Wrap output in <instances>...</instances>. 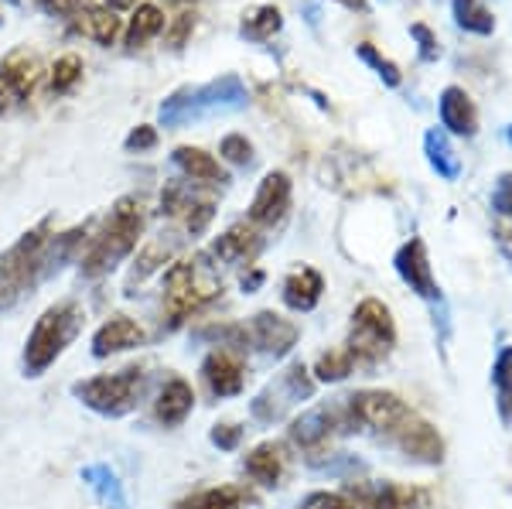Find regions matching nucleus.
I'll list each match as a JSON object with an SVG mask.
<instances>
[{
	"mask_svg": "<svg viewBox=\"0 0 512 509\" xmlns=\"http://www.w3.org/2000/svg\"><path fill=\"white\" fill-rule=\"evenodd\" d=\"M103 7H110V11H134L140 0H99Z\"/></svg>",
	"mask_w": 512,
	"mask_h": 509,
	"instance_id": "obj_48",
	"label": "nucleus"
},
{
	"mask_svg": "<svg viewBox=\"0 0 512 509\" xmlns=\"http://www.w3.org/2000/svg\"><path fill=\"white\" fill-rule=\"evenodd\" d=\"M181 236L178 233H158V236H151V240L144 243V250L137 253V264L130 267V277H127V294H134V284H144L147 277L154 274V270H161L164 264H168L171 257L181 250Z\"/></svg>",
	"mask_w": 512,
	"mask_h": 509,
	"instance_id": "obj_22",
	"label": "nucleus"
},
{
	"mask_svg": "<svg viewBox=\"0 0 512 509\" xmlns=\"http://www.w3.org/2000/svg\"><path fill=\"white\" fill-rule=\"evenodd\" d=\"M164 31V11L158 4H137L134 18L123 28V38H127V48H144L147 41H154Z\"/></svg>",
	"mask_w": 512,
	"mask_h": 509,
	"instance_id": "obj_30",
	"label": "nucleus"
},
{
	"mask_svg": "<svg viewBox=\"0 0 512 509\" xmlns=\"http://www.w3.org/2000/svg\"><path fill=\"white\" fill-rule=\"evenodd\" d=\"M41 79V62L28 48H14L4 62H0V113H14L35 96Z\"/></svg>",
	"mask_w": 512,
	"mask_h": 509,
	"instance_id": "obj_10",
	"label": "nucleus"
},
{
	"mask_svg": "<svg viewBox=\"0 0 512 509\" xmlns=\"http://www.w3.org/2000/svg\"><path fill=\"white\" fill-rule=\"evenodd\" d=\"M410 417H414V410L390 390H362L345 397V434L376 431L383 441H390Z\"/></svg>",
	"mask_w": 512,
	"mask_h": 509,
	"instance_id": "obj_8",
	"label": "nucleus"
},
{
	"mask_svg": "<svg viewBox=\"0 0 512 509\" xmlns=\"http://www.w3.org/2000/svg\"><path fill=\"white\" fill-rule=\"evenodd\" d=\"M335 431H345V397L332 400V404H318L304 410L301 417H294L291 428H287V438L301 451H318Z\"/></svg>",
	"mask_w": 512,
	"mask_h": 509,
	"instance_id": "obj_11",
	"label": "nucleus"
},
{
	"mask_svg": "<svg viewBox=\"0 0 512 509\" xmlns=\"http://www.w3.org/2000/svg\"><path fill=\"white\" fill-rule=\"evenodd\" d=\"M178 216H181V223H185V233L202 236L205 229H209L212 216H216V202H212V199H195V195L188 192V199H185V205H181Z\"/></svg>",
	"mask_w": 512,
	"mask_h": 509,
	"instance_id": "obj_36",
	"label": "nucleus"
},
{
	"mask_svg": "<svg viewBox=\"0 0 512 509\" xmlns=\"http://www.w3.org/2000/svg\"><path fill=\"white\" fill-rule=\"evenodd\" d=\"M144 223H147V205L140 195H123V199L113 202L106 223L99 226L96 236H89V246L82 250V257H79L82 274L103 277L117 264H123V260L137 250Z\"/></svg>",
	"mask_w": 512,
	"mask_h": 509,
	"instance_id": "obj_1",
	"label": "nucleus"
},
{
	"mask_svg": "<svg viewBox=\"0 0 512 509\" xmlns=\"http://www.w3.org/2000/svg\"><path fill=\"white\" fill-rule=\"evenodd\" d=\"M328 458L321 455H308V465L318 472H328V475H355V472H366V465L359 462L355 455H349V451H325Z\"/></svg>",
	"mask_w": 512,
	"mask_h": 509,
	"instance_id": "obj_37",
	"label": "nucleus"
},
{
	"mask_svg": "<svg viewBox=\"0 0 512 509\" xmlns=\"http://www.w3.org/2000/svg\"><path fill=\"white\" fill-rule=\"evenodd\" d=\"M311 393H315V376L308 373L304 363H291L284 373H277L267 387L256 393L253 404H250V414L260 424H280L297 404L311 400Z\"/></svg>",
	"mask_w": 512,
	"mask_h": 509,
	"instance_id": "obj_9",
	"label": "nucleus"
},
{
	"mask_svg": "<svg viewBox=\"0 0 512 509\" xmlns=\"http://www.w3.org/2000/svg\"><path fill=\"white\" fill-rule=\"evenodd\" d=\"M82 325H86V311L79 308V301H55L52 308L41 311L21 352L24 376H31V380L45 376L62 359V352L82 335Z\"/></svg>",
	"mask_w": 512,
	"mask_h": 509,
	"instance_id": "obj_2",
	"label": "nucleus"
},
{
	"mask_svg": "<svg viewBox=\"0 0 512 509\" xmlns=\"http://www.w3.org/2000/svg\"><path fill=\"white\" fill-rule=\"evenodd\" d=\"M393 448H400L407 458H414L420 465H437L444 458V441L437 428H431L427 421H420V417H410L407 424H400V431L390 438Z\"/></svg>",
	"mask_w": 512,
	"mask_h": 509,
	"instance_id": "obj_16",
	"label": "nucleus"
},
{
	"mask_svg": "<svg viewBox=\"0 0 512 509\" xmlns=\"http://www.w3.org/2000/svg\"><path fill=\"white\" fill-rule=\"evenodd\" d=\"M260 284H263V270H253L250 277H243V291H246V294H253Z\"/></svg>",
	"mask_w": 512,
	"mask_h": 509,
	"instance_id": "obj_50",
	"label": "nucleus"
},
{
	"mask_svg": "<svg viewBox=\"0 0 512 509\" xmlns=\"http://www.w3.org/2000/svg\"><path fill=\"white\" fill-rule=\"evenodd\" d=\"M355 496L366 509H431V492L420 486H403V482H379V486H352Z\"/></svg>",
	"mask_w": 512,
	"mask_h": 509,
	"instance_id": "obj_17",
	"label": "nucleus"
},
{
	"mask_svg": "<svg viewBox=\"0 0 512 509\" xmlns=\"http://www.w3.org/2000/svg\"><path fill=\"white\" fill-rule=\"evenodd\" d=\"M297 509H366V503H362L352 489H345V492H325V489H321V492H308Z\"/></svg>",
	"mask_w": 512,
	"mask_h": 509,
	"instance_id": "obj_38",
	"label": "nucleus"
},
{
	"mask_svg": "<svg viewBox=\"0 0 512 509\" xmlns=\"http://www.w3.org/2000/svg\"><path fill=\"white\" fill-rule=\"evenodd\" d=\"M0 24H4V18H0Z\"/></svg>",
	"mask_w": 512,
	"mask_h": 509,
	"instance_id": "obj_53",
	"label": "nucleus"
},
{
	"mask_svg": "<svg viewBox=\"0 0 512 509\" xmlns=\"http://www.w3.org/2000/svg\"><path fill=\"white\" fill-rule=\"evenodd\" d=\"M495 243L506 253V260H512V219H502V223L495 226Z\"/></svg>",
	"mask_w": 512,
	"mask_h": 509,
	"instance_id": "obj_47",
	"label": "nucleus"
},
{
	"mask_svg": "<svg viewBox=\"0 0 512 509\" xmlns=\"http://www.w3.org/2000/svg\"><path fill=\"white\" fill-rule=\"evenodd\" d=\"M352 373H355V363H352L349 352H345V346L325 352V356L315 363V380L318 383H342V380H349Z\"/></svg>",
	"mask_w": 512,
	"mask_h": 509,
	"instance_id": "obj_35",
	"label": "nucleus"
},
{
	"mask_svg": "<svg viewBox=\"0 0 512 509\" xmlns=\"http://www.w3.org/2000/svg\"><path fill=\"white\" fill-rule=\"evenodd\" d=\"M82 482L96 492V499L110 509H123L127 506V492H123L120 475L110 469V465H86L82 469Z\"/></svg>",
	"mask_w": 512,
	"mask_h": 509,
	"instance_id": "obj_29",
	"label": "nucleus"
},
{
	"mask_svg": "<svg viewBox=\"0 0 512 509\" xmlns=\"http://www.w3.org/2000/svg\"><path fill=\"white\" fill-rule=\"evenodd\" d=\"M256 496L243 486H216V489H202L192 492L188 499L175 503V509H253Z\"/></svg>",
	"mask_w": 512,
	"mask_h": 509,
	"instance_id": "obj_27",
	"label": "nucleus"
},
{
	"mask_svg": "<svg viewBox=\"0 0 512 509\" xmlns=\"http://www.w3.org/2000/svg\"><path fill=\"white\" fill-rule=\"evenodd\" d=\"M506 141L512 144V123H509V130H506Z\"/></svg>",
	"mask_w": 512,
	"mask_h": 509,
	"instance_id": "obj_52",
	"label": "nucleus"
},
{
	"mask_svg": "<svg viewBox=\"0 0 512 509\" xmlns=\"http://www.w3.org/2000/svg\"><path fill=\"white\" fill-rule=\"evenodd\" d=\"M222 294V277L219 267L212 264L209 253H198L192 260L168 267L164 274V328H178L185 318H192L195 311H202L209 301H216Z\"/></svg>",
	"mask_w": 512,
	"mask_h": 509,
	"instance_id": "obj_3",
	"label": "nucleus"
},
{
	"mask_svg": "<svg viewBox=\"0 0 512 509\" xmlns=\"http://www.w3.org/2000/svg\"><path fill=\"white\" fill-rule=\"evenodd\" d=\"M396 346V325L383 301L366 298L352 311V332L345 342V352L352 356L355 369H373L379 359H386Z\"/></svg>",
	"mask_w": 512,
	"mask_h": 509,
	"instance_id": "obj_7",
	"label": "nucleus"
},
{
	"mask_svg": "<svg viewBox=\"0 0 512 509\" xmlns=\"http://www.w3.org/2000/svg\"><path fill=\"white\" fill-rule=\"evenodd\" d=\"M246 106V86L239 82V76H222L212 79L205 86H192V89H178L175 96L161 103L158 117L161 127L178 130L188 127V123L209 120L216 113H236Z\"/></svg>",
	"mask_w": 512,
	"mask_h": 509,
	"instance_id": "obj_4",
	"label": "nucleus"
},
{
	"mask_svg": "<svg viewBox=\"0 0 512 509\" xmlns=\"http://www.w3.org/2000/svg\"><path fill=\"white\" fill-rule=\"evenodd\" d=\"M492 209H495V216L512 219V175L509 171L499 175V182L492 188Z\"/></svg>",
	"mask_w": 512,
	"mask_h": 509,
	"instance_id": "obj_44",
	"label": "nucleus"
},
{
	"mask_svg": "<svg viewBox=\"0 0 512 509\" xmlns=\"http://www.w3.org/2000/svg\"><path fill=\"white\" fill-rule=\"evenodd\" d=\"M280 28H284V14L277 4H256L243 11V21H239V35L250 41H270Z\"/></svg>",
	"mask_w": 512,
	"mask_h": 509,
	"instance_id": "obj_31",
	"label": "nucleus"
},
{
	"mask_svg": "<svg viewBox=\"0 0 512 509\" xmlns=\"http://www.w3.org/2000/svg\"><path fill=\"white\" fill-rule=\"evenodd\" d=\"M171 161H175V168L188 178V182L226 185V171H222V164L212 158V154H205L202 147H178V151L171 154Z\"/></svg>",
	"mask_w": 512,
	"mask_h": 509,
	"instance_id": "obj_25",
	"label": "nucleus"
},
{
	"mask_svg": "<svg viewBox=\"0 0 512 509\" xmlns=\"http://www.w3.org/2000/svg\"><path fill=\"white\" fill-rule=\"evenodd\" d=\"M202 380H205V387H209L212 397H219V400L236 397V393H243V387H246V366L236 352L216 349V352L205 356Z\"/></svg>",
	"mask_w": 512,
	"mask_h": 509,
	"instance_id": "obj_15",
	"label": "nucleus"
},
{
	"mask_svg": "<svg viewBox=\"0 0 512 509\" xmlns=\"http://www.w3.org/2000/svg\"><path fill=\"white\" fill-rule=\"evenodd\" d=\"M52 240V223L41 219L35 229L0 253V311H11L35 284H41L45 246Z\"/></svg>",
	"mask_w": 512,
	"mask_h": 509,
	"instance_id": "obj_6",
	"label": "nucleus"
},
{
	"mask_svg": "<svg viewBox=\"0 0 512 509\" xmlns=\"http://www.w3.org/2000/svg\"><path fill=\"white\" fill-rule=\"evenodd\" d=\"M151 390V373L144 363L123 366L117 373H103L93 380H82L72 387V393L99 417H127L140 407V400Z\"/></svg>",
	"mask_w": 512,
	"mask_h": 509,
	"instance_id": "obj_5",
	"label": "nucleus"
},
{
	"mask_svg": "<svg viewBox=\"0 0 512 509\" xmlns=\"http://www.w3.org/2000/svg\"><path fill=\"white\" fill-rule=\"evenodd\" d=\"M284 305L291 311H315L321 294H325V281L315 267H297L294 274L284 277Z\"/></svg>",
	"mask_w": 512,
	"mask_h": 509,
	"instance_id": "obj_24",
	"label": "nucleus"
},
{
	"mask_svg": "<svg viewBox=\"0 0 512 509\" xmlns=\"http://www.w3.org/2000/svg\"><path fill=\"white\" fill-rule=\"evenodd\" d=\"M246 332H250L253 346L270 359H284L287 352L297 346V339H301L297 325L280 318L277 311H256L250 318V325H246Z\"/></svg>",
	"mask_w": 512,
	"mask_h": 509,
	"instance_id": "obj_13",
	"label": "nucleus"
},
{
	"mask_svg": "<svg viewBox=\"0 0 512 509\" xmlns=\"http://www.w3.org/2000/svg\"><path fill=\"white\" fill-rule=\"evenodd\" d=\"M82 72H86V65H82L79 55L65 52L52 62V69H48V86H52V93H69V89L82 79Z\"/></svg>",
	"mask_w": 512,
	"mask_h": 509,
	"instance_id": "obj_34",
	"label": "nucleus"
},
{
	"mask_svg": "<svg viewBox=\"0 0 512 509\" xmlns=\"http://www.w3.org/2000/svg\"><path fill=\"white\" fill-rule=\"evenodd\" d=\"M454 21H458V28L472 31V35H492L495 31L492 11L485 4H478V0H454Z\"/></svg>",
	"mask_w": 512,
	"mask_h": 509,
	"instance_id": "obj_33",
	"label": "nucleus"
},
{
	"mask_svg": "<svg viewBox=\"0 0 512 509\" xmlns=\"http://www.w3.org/2000/svg\"><path fill=\"white\" fill-rule=\"evenodd\" d=\"M209 438H212V445L222 448V451H236L239 445H243V428L233 424V421H222V424L212 428Z\"/></svg>",
	"mask_w": 512,
	"mask_h": 509,
	"instance_id": "obj_43",
	"label": "nucleus"
},
{
	"mask_svg": "<svg viewBox=\"0 0 512 509\" xmlns=\"http://www.w3.org/2000/svg\"><path fill=\"white\" fill-rule=\"evenodd\" d=\"M195 24H198V18H195V11H181L175 21H171V28H164V45L168 48H185V41L192 38V31H195Z\"/></svg>",
	"mask_w": 512,
	"mask_h": 509,
	"instance_id": "obj_41",
	"label": "nucleus"
},
{
	"mask_svg": "<svg viewBox=\"0 0 512 509\" xmlns=\"http://www.w3.org/2000/svg\"><path fill=\"white\" fill-rule=\"evenodd\" d=\"M260 250H263V236L256 233V226H250V223H236V226H229L216 243H212L209 257L216 260V267H219V264L239 267V264H250V260H253Z\"/></svg>",
	"mask_w": 512,
	"mask_h": 509,
	"instance_id": "obj_18",
	"label": "nucleus"
},
{
	"mask_svg": "<svg viewBox=\"0 0 512 509\" xmlns=\"http://www.w3.org/2000/svg\"><path fill=\"white\" fill-rule=\"evenodd\" d=\"M144 342H147V335H144V328L134 322V318L113 315V318H106V322L96 328V335H93V356L96 359L117 356V352L140 349Z\"/></svg>",
	"mask_w": 512,
	"mask_h": 509,
	"instance_id": "obj_19",
	"label": "nucleus"
},
{
	"mask_svg": "<svg viewBox=\"0 0 512 509\" xmlns=\"http://www.w3.org/2000/svg\"><path fill=\"white\" fill-rule=\"evenodd\" d=\"M168 4H195V0H168Z\"/></svg>",
	"mask_w": 512,
	"mask_h": 509,
	"instance_id": "obj_51",
	"label": "nucleus"
},
{
	"mask_svg": "<svg viewBox=\"0 0 512 509\" xmlns=\"http://www.w3.org/2000/svg\"><path fill=\"white\" fill-rule=\"evenodd\" d=\"M123 147H127L130 154L154 151V147H158V130H154L151 123H140V127H134V130L127 134V141H123Z\"/></svg>",
	"mask_w": 512,
	"mask_h": 509,
	"instance_id": "obj_42",
	"label": "nucleus"
},
{
	"mask_svg": "<svg viewBox=\"0 0 512 509\" xmlns=\"http://www.w3.org/2000/svg\"><path fill=\"white\" fill-rule=\"evenodd\" d=\"M219 154L229 164H236V168H246V164L253 161V144L246 141L243 134H226V137H222V144H219Z\"/></svg>",
	"mask_w": 512,
	"mask_h": 509,
	"instance_id": "obj_40",
	"label": "nucleus"
},
{
	"mask_svg": "<svg viewBox=\"0 0 512 509\" xmlns=\"http://www.w3.org/2000/svg\"><path fill=\"white\" fill-rule=\"evenodd\" d=\"M335 4H342L345 11H355V14H369V0H335Z\"/></svg>",
	"mask_w": 512,
	"mask_h": 509,
	"instance_id": "obj_49",
	"label": "nucleus"
},
{
	"mask_svg": "<svg viewBox=\"0 0 512 509\" xmlns=\"http://www.w3.org/2000/svg\"><path fill=\"white\" fill-rule=\"evenodd\" d=\"M45 14H52V18H72V14L79 11L86 0H35Z\"/></svg>",
	"mask_w": 512,
	"mask_h": 509,
	"instance_id": "obj_46",
	"label": "nucleus"
},
{
	"mask_svg": "<svg viewBox=\"0 0 512 509\" xmlns=\"http://www.w3.org/2000/svg\"><path fill=\"white\" fill-rule=\"evenodd\" d=\"M437 110H441V127L448 130V134L475 137V130H478V110H475L472 96H468L461 86H448V89H444L441 103H437Z\"/></svg>",
	"mask_w": 512,
	"mask_h": 509,
	"instance_id": "obj_23",
	"label": "nucleus"
},
{
	"mask_svg": "<svg viewBox=\"0 0 512 509\" xmlns=\"http://www.w3.org/2000/svg\"><path fill=\"white\" fill-rule=\"evenodd\" d=\"M393 267L400 274V281L417 294V298L431 301V305H441V291H437L434 270H431V257H427L424 240H407L396 250Z\"/></svg>",
	"mask_w": 512,
	"mask_h": 509,
	"instance_id": "obj_12",
	"label": "nucleus"
},
{
	"mask_svg": "<svg viewBox=\"0 0 512 509\" xmlns=\"http://www.w3.org/2000/svg\"><path fill=\"white\" fill-rule=\"evenodd\" d=\"M410 35L420 41V59L424 62H437V55H441V48H437V35L427 24H410Z\"/></svg>",
	"mask_w": 512,
	"mask_h": 509,
	"instance_id": "obj_45",
	"label": "nucleus"
},
{
	"mask_svg": "<svg viewBox=\"0 0 512 509\" xmlns=\"http://www.w3.org/2000/svg\"><path fill=\"white\" fill-rule=\"evenodd\" d=\"M243 469L256 486L274 489L280 486V479H284V451H280V445H274V441H263V445H256L250 455H246Z\"/></svg>",
	"mask_w": 512,
	"mask_h": 509,
	"instance_id": "obj_26",
	"label": "nucleus"
},
{
	"mask_svg": "<svg viewBox=\"0 0 512 509\" xmlns=\"http://www.w3.org/2000/svg\"><path fill=\"white\" fill-rule=\"evenodd\" d=\"M424 154H427V164H431L444 182H458V178H461V158H458V151H454L448 130H441V127L427 130V134H424Z\"/></svg>",
	"mask_w": 512,
	"mask_h": 509,
	"instance_id": "obj_28",
	"label": "nucleus"
},
{
	"mask_svg": "<svg viewBox=\"0 0 512 509\" xmlns=\"http://www.w3.org/2000/svg\"><path fill=\"white\" fill-rule=\"evenodd\" d=\"M287 209H291V178L284 171H270V175H263L250 202V226H277L287 216Z\"/></svg>",
	"mask_w": 512,
	"mask_h": 509,
	"instance_id": "obj_14",
	"label": "nucleus"
},
{
	"mask_svg": "<svg viewBox=\"0 0 512 509\" xmlns=\"http://www.w3.org/2000/svg\"><path fill=\"white\" fill-rule=\"evenodd\" d=\"M72 31L96 41V45L110 48V45H117V38L123 35V21L117 18V11H110V7H103V4H82L79 11L72 14Z\"/></svg>",
	"mask_w": 512,
	"mask_h": 509,
	"instance_id": "obj_20",
	"label": "nucleus"
},
{
	"mask_svg": "<svg viewBox=\"0 0 512 509\" xmlns=\"http://www.w3.org/2000/svg\"><path fill=\"white\" fill-rule=\"evenodd\" d=\"M355 55H359L362 62L366 65H373V72L379 79L386 82V86H400L403 82V76H400V69H396V62H390L386 59V55H379L373 45H369V41H362V45H355Z\"/></svg>",
	"mask_w": 512,
	"mask_h": 509,
	"instance_id": "obj_39",
	"label": "nucleus"
},
{
	"mask_svg": "<svg viewBox=\"0 0 512 509\" xmlns=\"http://www.w3.org/2000/svg\"><path fill=\"white\" fill-rule=\"evenodd\" d=\"M492 387H495V407L499 421L512 428V346H506L492 363Z\"/></svg>",
	"mask_w": 512,
	"mask_h": 509,
	"instance_id": "obj_32",
	"label": "nucleus"
},
{
	"mask_svg": "<svg viewBox=\"0 0 512 509\" xmlns=\"http://www.w3.org/2000/svg\"><path fill=\"white\" fill-rule=\"evenodd\" d=\"M195 410V390L188 380L181 376H171L161 387L158 400H154V421L164 424V428H178V424L188 421V414Z\"/></svg>",
	"mask_w": 512,
	"mask_h": 509,
	"instance_id": "obj_21",
	"label": "nucleus"
}]
</instances>
